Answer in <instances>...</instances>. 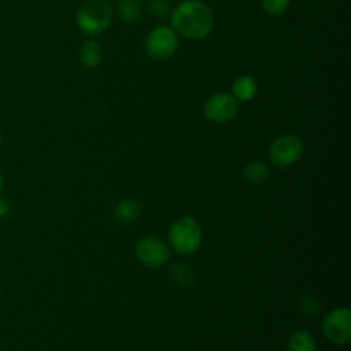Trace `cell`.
<instances>
[{"mask_svg": "<svg viewBox=\"0 0 351 351\" xmlns=\"http://www.w3.org/2000/svg\"><path fill=\"white\" fill-rule=\"evenodd\" d=\"M80 62L85 66V67H96L103 58V52L100 45L96 41H85L81 48H80Z\"/></svg>", "mask_w": 351, "mask_h": 351, "instance_id": "7c38bea8", "label": "cell"}, {"mask_svg": "<svg viewBox=\"0 0 351 351\" xmlns=\"http://www.w3.org/2000/svg\"><path fill=\"white\" fill-rule=\"evenodd\" d=\"M147 10H148L149 15H152L158 19L166 18L171 12L169 0H149L147 4Z\"/></svg>", "mask_w": 351, "mask_h": 351, "instance_id": "2e32d148", "label": "cell"}, {"mask_svg": "<svg viewBox=\"0 0 351 351\" xmlns=\"http://www.w3.org/2000/svg\"><path fill=\"white\" fill-rule=\"evenodd\" d=\"M239 110V103L230 93H215L204 104L203 112L206 119L214 123H223L234 118Z\"/></svg>", "mask_w": 351, "mask_h": 351, "instance_id": "ba28073f", "label": "cell"}, {"mask_svg": "<svg viewBox=\"0 0 351 351\" xmlns=\"http://www.w3.org/2000/svg\"><path fill=\"white\" fill-rule=\"evenodd\" d=\"M214 26V16L200 0H185L171 11V29L191 40L207 37Z\"/></svg>", "mask_w": 351, "mask_h": 351, "instance_id": "6da1fadb", "label": "cell"}, {"mask_svg": "<svg viewBox=\"0 0 351 351\" xmlns=\"http://www.w3.org/2000/svg\"><path fill=\"white\" fill-rule=\"evenodd\" d=\"M178 45L177 34L171 27L158 26L145 38V52L154 59L170 58Z\"/></svg>", "mask_w": 351, "mask_h": 351, "instance_id": "52a82bcc", "label": "cell"}, {"mask_svg": "<svg viewBox=\"0 0 351 351\" xmlns=\"http://www.w3.org/2000/svg\"><path fill=\"white\" fill-rule=\"evenodd\" d=\"M269 174L267 166L261 160H252L250 162L244 169V178L248 184L258 185L266 181Z\"/></svg>", "mask_w": 351, "mask_h": 351, "instance_id": "9a60e30c", "label": "cell"}, {"mask_svg": "<svg viewBox=\"0 0 351 351\" xmlns=\"http://www.w3.org/2000/svg\"><path fill=\"white\" fill-rule=\"evenodd\" d=\"M289 351H317L315 340L307 330H295L288 339Z\"/></svg>", "mask_w": 351, "mask_h": 351, "instance_id": "4fadbf2b", "label": "cell"}, {"mask_svg": "<svg viewBox=\"0 0 351 351\" xmlns=\"http://www.w3.org/2000/svg\"><path fill=\"white\" fill-rule=\"evenodd\" d=\"M289 3L291 0H261L263 10L270 15L282 14L288 8Z\"/></svg>", "mask_w": 351, "mask_h": 351, "instance_id": "e0dca14e", "label": "cell"}, {"mask_svg": "<svg viewBox=\"0 0 351 351\" xmlns=\"http://www.w3.org/2000/svg\"><path fill=\"white\" fill-rule=\"evenodd\" d=\"M112 215L118 223H122V225L133 223L140 215V204L136 199H132V197L122 199L115 204Z\"/></svg>", "mask_w": 351, "mask_h": 351, "instance_id": "9c48e42d", "label": "cell"}, {"mask_svg": "<svg viewBox=\"0 0 351 351\" xmlns=\"http://www.w3.org/2000/svg\"><path fill=\"white\" fill-rule=\"evenodd\" d=\"M10 202L5 199V197H0V218L5 217L10 214Z\"/></svg>", "mask_w": 351, "mask_h": 351, "instance_id": "d6986e66", "label": "cell"}, {"mask_svg": "<svg viewBox=\"0 0 351 351\" xmlns=\"http://www.w3.org/2000/svg\"><path fill=\"white\" fill-rule=\"evenodd\" d=\"M134 252L141 263L152 269L162 267L170 256V250L167 244L156 236H145L140 239L136 243Z\"/></svg>", "mask_w": 351, "mask_h": 351, "instance_id": "5b68a950", "label": "cell"}, {"mask_svg": "<svg viewBox=\"0 0 351 351\" xmlns=\"http://www.w3.org/2000/svg\"><path fill=\"white\" fill-rule=\"evenodd\" d=\"M299 308L304 315H317V313L319 311V304L315 299L310 298V296H303L299 300Z\"/></svg>", "mask_w": 351, "mask_h": 351, "instance_id": "ac0fdd59", "label": "cell"}, {"mask_svg": "<svg viewBox=\"0 0 351 351\" xmlns=\"http://www.w3.org/2000/svg\"><path fill=\"white\" fill-rule=\"evenodd\" d=\"M325 336L335 344H347L351 339V313L347 307H336L322 321Z\"/></svg>", "mask_w": 351, "mask_h": 351, "instance_id": "277c9868", "label": "cell"}, {"mask_svg": "<svg viewBox=\"0 0 351 351\" xmlns=\"http://www.w3.org/2000/svg\"><path fill=\"white\" fill-rule=\"evenodd\" d=\"M303 154V143L298 136L282 134L274 138L269 147V156L277 166H289Z\"/></svg>", "mask_w": 351, "mask_h": 351, "instance_id": "8992f818", "label": "cell"}, {"mask_svg": "<svg viewBox=\"0 0 351 351\" xmlns=\"http://www.w3.org/2000/svg\"><path fill=\"white\" fill-rule=\"evenodd\" d=\"M170 277L176 284L182 285V287H189L196 280V274H195L193 269L189 265L182 263V262L174 263L170 267Z\"/></svg>", "mask_w": 351, "mask_h": 351, "instance_id": "5bb4252c", "label": "cell"}, {"mask_svg": "<svg viewBox=\"0 0 351 351\" xmlns=\"http://www.w3.org/2000/svg\"><path fill=\"white\" fill-rule=\"evenodd\" d=\"M169 240L180 254L195 252L202 243V228L193 217H181L173 222L169 230Z\"/></svg>", "mask_w": 351, "mask_h": 351, "instance_id": "3957f363", "label": "cell"}, {"mask_svg": "<svg viewBox=\"0 0 351 351\" xmlns=\"http://www.w3.org/2000/svg\"><path fill=\"white\" fill-rule=\"evenodd\" d=\"M1 141H3V137H1V132H0V147H1Z\"/></svg>", "mask_w": 351, "mask_h": 351, "instance_id": "44dd1931", "label": "cell"}, {"mask_svg": "<svg viewBox=\"0 0 351 351\" xmlns=\"http://www.w3.org/2000/svg\"><path fill=\"white\" fill-rule=\"evenodd\" d=\"M117 12H118V16L125 23H134L141 16L143 1L141 0H118Z\"/></svg>", "mask_w": 351, "mask_h": 351, "instance_id": "8fae6325", "label": "cell"}, {"mask_svg": "<svg viewBox=\"0 0 351 351\" xmlns=\"http://www.w3.org/2000/svg\"><path fill=\"white\" fill-rule=\"evenodd\" d=\"M1 188H3V176L0 173V191H1Z\"/></svg>", "mask_w": 351, "mask_h": 351, "instance_id": "ffe728a7", "label": "cell"}, {"mask_svg": "<svg viewBox=\"0 0 351 351\" xmlns=\"http://www.w3.org/2000/svg\"><path fill=\"white\" fill-rule=\"evenodd\" d=\"M112 19V8L106 0H88L77 11L75 22L85 34L103 33Z\"/></svg>", "mask_w": 351, "mask_h": 351, "instance_id": "7a4b0ae2", "label": "cell"}, {"mask_svg": "<svg viewBox=\"0 0 351 351\" xmlns=\"http://www.w3.org/2000/svg\"><path fill=\"white\" fill-rule=\"evenodd\" d=\"M233 96L240 101H250L256 95V81L250 75H239L232 85Z\"/></svg>", "mask_w": 351, "mask_h": 351, "instance_id": "30bf717a", "label": "cell"}]
</instances>
